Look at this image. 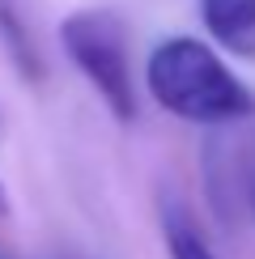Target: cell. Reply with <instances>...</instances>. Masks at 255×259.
Segmentation results:
<instances>
[{"mask_svg": "<svg viewBox=\"0 0 255 259\" xmlns=\"http://www.w3.org/2000/svg\"><path fill=\"white\" fill-rule=\"evenodd\" d=\"M145 85L157 106H166L175 119L221 127L234 119L255 115V94L226 68V60L200 38L175 34L149 51Z\"/></svg>", "mask_w": 255, "mask_h": 259, "instance_id": "1", "label": "cell"}, {"mask_svg": "<svg viewBox=\"0 0 255 259\" xmlns=\"http://www.w3.org/2000/svg\"><path fill=\"white\" fill-rule=\"evenodd\" d=\"M60 42L68 60L85 72V81L98 90L106 111L119 123L136 119V85L132 60H128V26L111 9H81L60 21Z\"/></svg>", "mask_w": 255, "mask_h": 259, "instance_id": "2", "label": "cell"}, {"mask_svg": "<svg viewBox=\"0 0 255 259\" xmlns=\"http://www.w3.org/2000/svg\"><path fill=\"white\" fill-rule=\"evenodd\" d=\"M200 21L226 51L255 60V0H200Z\"/></svg>", "mask_w": 255, "mask_h": 259, "instance_id": "3", "label": "cell"}, {"mask_svg": "<svg viewBox=\"0 0 255 259\" xmlns=\"http://www.w3.org/2000/svg\"><path fill=\"white\" fill-rule=\"evenodd\" d=\"M162 225H166V246H170V259H217L208 251V242L200 238V230L191 225L179 208H170L166 217H162Z\"/></svg>", "mask_w": 255, "mask_h": 259, "instance_id": "4", "label": "cell"}, {"mask_svg": "<svg viewBox=\"0 0 255 259\" xmlns=\"http://www.w3.org/2000/svg\"><path fill=\"white\" fill-rule=\"evenodd\" d=\"M0 34H5L9 56L17 60V68L26 72V77H38V60H34V51H30V38L21 34V26H17V17H13V9H9V0H0Z\"/></svg>", "mask_w": 255, "mask_h": 259, "instance_id": "5", "label": "cell"}, {"mask_svg": "<svg viewBox=\"0 0 255 259\" xmlns=\"http://www.w3.org/2000/svg\"><path fill=\"white\" fill-rule=\"evenodd\" d=\"M247 200H251V212H255V157H251V170H247Z\"/></svg>", "mask_w": 255, "mask_h": 259, "instance_id": "6", "label": "cell"}, {"mask_svg": "<svg viewBox=\"0 0 255 259\" xmlns=\"http://www.w3.org/2000/svg\"><path fill=\"white\" fill-rule=\"evenodd\" d=\"M0 204H5V200H0Z\"/></svg>", "mask_w": 255, "mask_h": 259, "instance_id": "7", "label": "cell"}]
</instances>
